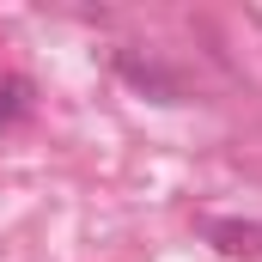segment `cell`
Here are the masks:
<instances>
[{"instance_id": "7a4b0ae2", "label": "cell", "mask_w": 262, "mask_h": 262, "mask_svg": "<svg viewBox=\"0 0 262 262\" xmlns=\"http://www.w3.org/2000/svg\"><path fill=\"white\" fill-rule=\"evenodd\" d=\"M122 73H128L134 85H152V92H159V98H165V104H171V98H177V92H183V85H177V79H171V73H165V67H152V61H140V55H122Z\"/></svg>"}, {"instance_id": "3957f363", "label": "cell", "mask_w": 262, "mask_h": 262, "mask_svg": "<svg viewBox=\"0 0 262 262\" xmlns=\"http://www.w3.org/2000/svg\"><path fill=\"white\" fill-rule=\"evenodd\" d=\"M25 110H31V85L18 73H0V128H12Z\"/></svg>"}, {"instance_id": "6da1fadb", "label": "cell", "mask_w": 262, "mask_h": 262, "mask_svg": "<svg viewBox=\"0 0 262 262\" xmlns=\"http://www.w3.org/2000/svg\"><path fill=\"white\" fill-rule=\"evenodd\" d=\"M207 238L226 256H262V226H238V220H207Z\"/></svg>"}]
</instances>
